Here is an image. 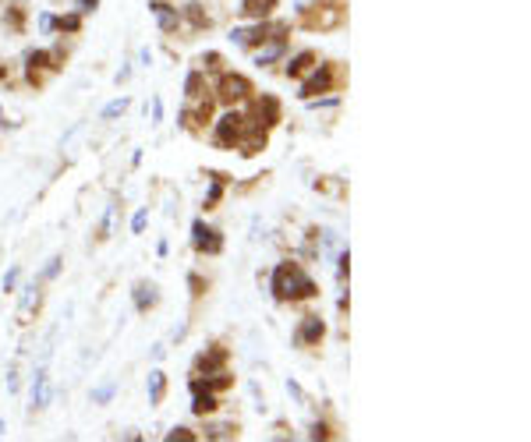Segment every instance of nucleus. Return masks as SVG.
Here are the masks:
<instances>
[{"instance_id": "f257e3e1", "label": "nucleus", "mask_w": 531, "mask_h": 442, "mask_svg": "<svg viewBox=\"0 0 531 442\" xmlns=\"http://www.w3.org/2000/svg\"><path fill=\"white\" fill-rule=\"evenodd\" d=\"M273 294L280 301H305V297H316V283H312V276L302 266L280 262L273 269Z\"/></svg>"}, {"instance_id": "f704fd0d", "label": "nucleus", "mask_w": 531, "mask_h": 442, "mask_svg": "<svg viewBox=\"0 0 531 442\" xmlns=\"http://www.w3.org/2000/svg\"><path fill=\"white\" fill-rule=\"evenodd\" d=\"M11 25H15V29H22V8H15V11H11Z\"/></svg>"}, {"instance_id": "aec40b11", "label": "nucleus", "mask_w": 531, "mask_h": 442, "mask_svg": "<svg viewBox=\"0 0 531 442\" xmlns=\"http://www.w3.org/2000/svg\"><path fill=\"white\" fill-rule=\"evenodd\" d=\"M184 18H188L195 29H209V15L202 11V4H188V8H184Z\"/></svg>"}, {"instance_id": "7ed1b4c3", "label": "nucleus", "mask_w": 531, "mask_h": 442, "mask_svg": "<svg viewBox=\"0 0 531 442\" xmlns=\"http://www.w3.org/2000/svg\"><path fill=\"white\" fill-rule=\"evenodd\" d=\"M251 92V82L244 78V75H223L220 78V89H216V99L220 103H237V99H244Z\"/></svg>"}, {"instance_id": "b1692460", "label": "nucleus", "mask_w": 531, "mask_h": 442, "mask_svg": "<svg viewBox=\"0 0 531 442\" xmlns=\"http://www.w3.org/2000/svg\"><path fill=\"white\" fill-rule=\"evenodd\" d=\"M220 195H223V177L216 173V177H213V184H209V195H205V209H213V205L220 202Z\"/></svg>"}, {"instance_id": "0eeeda50", "label": "nucleus", "mask_w": 531, "mask_h": 442, "mask_svg": "<svg viewBox=\"0 0 531 442\" xmlns=\"http://www.w3.org/2000/svg\"><path fill=\"white\" fill-rule=\"evenodd\" d=\"M149 11H153V18H156L160 32H174V29H177V22H181V18H177V8L163 4V0H153Z\"/></svg>"}, {"instance_id": "dca6fc26", "label": "nucleus", "mask_w": 531, "mask_h": 442, "mask_svg": "<svg viewBox=\"0 0 531 442\" xmlns=\"http://www.w3.org/2000/svg\"><path fill=\"white\" fill-rule=\"evenodd\" d=\"M43 68H54V64H50V54H47V50H32V54H29V82H40V71H43Z\"/></svg>"}, {"instance_id": "2eb2a0df", "label": "nucleus", "mask_w": 531, "mask_h": 442, "mask_svg": "<svg viewBox=\"0 0 531 442\" xmlns=\"http://www.w3.org/2000/svg\"><path fill=\"white\" fill-rule=\"evenodd\" d=\"M213 410H216V396H213L209 389H195V400H191V414L205 417V414H213Z\"/></svg>"}, {"instance_id": "6ab92c4d", "label": "nucleus", "mask_w": 531, "mask_h": 442, "mask_svg": "<svg viewBox=\"0 0 531 442\" xmlns=\"http://www.w3.org/2000/svg\"><path fill=\"white\" fill-rule=\"evenodd\" d=\"M163 393H167V375H163V372H153V375H149V400L160 403Z\"/></svg>"}, {"instance_id": "412c9836", "label": "nucleus", "mask_w": 531, "mask_h": 442, "mask_svg": "<svg viewBox=\"0 0 531 442\" xmlns=\"http://www.w3.org/2000/svg\"><path fill=\"white\" fill-rule=\"evenodd\" d=\"M47 403V368L36 372V386H32V407H43Z\"/></svg>"}, {"instance_id": "1a4fd4ad", "label": "nucleus", "mask_w": 531, "mask_h": 442, "mask_svg": "<svg viewBox=\"0 0 531 442\" xmlns=\"http://www.w3.org/2000/svg\"><path fill=\"white\" fill-rule=\"evenodd\" d=\"M223 361H227V350H223V347H213V350L198 354L195 372H198V375H213V372H220V368H223Z\"/></svg>"}, {"instance_id": "bb28decb", "label": "nucleus", "mask_w": 531, "mask_h": 442, "mask_svg": "<svg viewBox=\"0 0 531 442\" xmlns=\"http://www.w3.org/2000/svg\"><path fill=\"white\" fill-rule=\"evenodd\" d=\"M198 435L195 431H188V428H174V431H167V442H195Z\"/></svg>"}, {"instance_id": "a211bd4d", "label": "nucleus", "mask_w": 531, "mask_h": 442, "mask_svg": "<svg viewBox=\"0 0 531 442\" xmlns=\"http://www.w3.org/2000/svg\"><path fill=\"white\" fill-rule=\"evenodd\" d=\"M36 301H40V283L25 287V294H22V308H18L22 322H29V315H32V305H36Z\"/></svg>"}, {"instance_id": "f03ea898", "label": "nucleus", "mask_w": 531, "mask_h": 442, "mask_svg": "<svg viewBox=\"0 0 531 442\" xmlns=\"http://www.w3.org/2000/svg\"><path fill=\"white\" fill-rule=\"evenodd\" d=\"M241 135H244V117L241 113H223L220 121H216V131H213V142L220 145V149H230L234 142H241Z\"/></svg>"}, {"instance_id": "c85d7f7f", "label": "nucleus", "mask_w": 531, "mask_h": 442, "mask_svg": "<svg viewBox=\"0 0 531 442\" xmlns=\"http://www.w3.org/2000/svg\"><path fill=\"white\" fill-rule=\"evenodd\" d=\"M57 269H61V259H50V266L43 269V276H40L36 283H43V280H54V276H57Z\"/></svg>"}, {"instance_id": "7c9ffc66", "label": "nucleus", "mask_w": 531, "mask_h": 442, "mask_svg": "<svg viewBox=\"0 0 531 442\" xmlns=\"http://www.w3.org/2000/svg\"><path fill=\"white\" fill-rule=\"evenodd\" d=\"M15 283H18V269H11V273L4 276V290H15Z\"/></svg>"}, {"instance_id": "f3484780", "label": "nucleus", "mask_w": 531, "mask_h": 442, "mask_svg": "<svg viewBox=\"0 0 531 442\" xmlns=\"http://www.w3.org/2000/svg\"><path fill=\"white\" fill-rule=\"evenodd\" d=\"M258 149H266V131H262V128H255V131L241 142V152H244V156H255Z\"/></svg>"}, {"instance_id": "20e7f679", "label": "nucleus", "mask_w": 531, "mask_h": 442, "mask_svg": "<svg viewBox=\"0 0 531 442\" xmlns=\"http://www.w3.org/2000/svg\"><path fill=\"white\" fill-rule=\"evenodd\" d=\"M277 32H284V25H255V29H234L230 32V43L234 47H255V43H262V39H270V36H277Z\"/></svg>"}, {"instance_id": "5701e85b", "label": "nucleus", "mask_w": 531, "mask_h": 442, "mask_svg": "<svg viewBox=\"0 0 531 442\" xmlns=\"http://www.w3.org/2000/svg\"><path fill=\"white\" fill-rule=\"evenodd\" d=\"M54 29H61V32H78V29H82V18H78V15H64V18H54Z\"/></svg>"}, {"instance_id": "c9c22d12", "label": "nucleus", "mask_w": 531, "mask_h": 442, "mask_svg": "<svg viewBox=\"0 0 531 442\" xmlns=\"http://www.w3.org/2000/svg\"><path fill=\"white\" fill-rule=\"evenodd\" d=\"M188 283H191V294H202V280L198 276H188Z\"/></svg>"}, {"instance_id": "9d476101", "label": "nucleus", "mask_w": 531, "mask_h": 442, "mask_svg": "<svg viewBox=\"0 0 531 442\" xmlns=\"http://www.w3.org/2000/svg\"><path fill=\"white\" fill-rule=\"evenodd\" d=\"M273 8H277V0H241V15H244V18H255V22L270 18Z\"/></svg>"}, {"instance_id": "4468645a", "label": "nucleus", "mask_w": 531, "mask_h": 442, "mask_svg": "<svg viewBox=\"0 0 531 442\" xmlns=\"http://www.w3.org/2000/svg\"><path fill=\"white\" fill-rule=\"evenodd\" d=\"M156 301H160V294H156V287H153V283H135V308H138V312L153 308Z\"/></svg>"}, {"instance_id": "f8f14e48", "label": "nucleus", "mask_w": 531, "mask_h": 442, "mask_svg": "<svg viewBox=\"0 0 531 442\" xmlns=\"http://www.w3.org/2000/svg\"><path fill=\"white\" fill-rule=\"evenodd\" d=\"M284 50H287V39H284V32H277L270 47H262V50L255 54V64H258V68H262V64H273V61H277Z\"/></svg>"}, {"instance_id": "72a5a7b5", "label": "nucleus", "mask_w": 531, "mask_h": 442, "mask_svg": "<svg viewBox=\"0 0 531 442\" xmlns=\"http://www.w3.org/2000/svg\"><path fill=\"white\" fill-rule=\"evenodd\" d=\"M40 29L50 32V29H54V18H50V15H40Z\"/></svg>"}, {"instance_id": "2f4dec72", "label": "nucleus", "mask_w": 531, "mask_h": 442, "mask_svg": "<svg viewBox=\"0 0 531 442\" xmlns=\"http://www.w3.org/2000/svg\"><path fill=\"white\" fill-rule=\"evenodd\" d=\"M100 0H78V11H96Z\"/></svg>"}, {"instance_id": "4be33fe9", "label": "nucleus", "mask_w": 531, "mask_h": 442, "mask_svg": "<svg viewBox=\"0 0 531 442\" xmlns=\"http://www.w3.org/2000/svg\"><path fill=\"white\" fill-rule=\"evenodd\" d=\"M205 438H237V424H209Z\"/></svg>"}, {"instance_id": "cd10ccee", "label": "nucleus", "mask_w": 531, "mask_h": 442, "mask_svg": "<svg viewBox=\"0 0 531 442\" xmlns=\"http://www.w3.org/2000/svg\"><path fill=\"white\" fill-rule=\"evenodd\" d=\"M114 389H117V386H114V382H107V386H100V389H96V393H93V403H107V400H110V396H114Z\"/></svg>"}, {"instance_id": "423d86ee", "label": "nucleus", "mask_w": 531, "mask_h": 442, "mask_svg": "<svg viewBox=\"0 0 531 442\" xmlns=\"http://www.w3.org/2000/svg\"><path fill=\"white\" fill-rule=\"evenodd\" d=\"M191 241H195V252H209V255H216L220 248H223V238L213 231V227H205V223H195L191 227Z\"/></svg>"}, {"instance_id": "39448f33", "label": "nucleus", "mask_w": 531, "mask_h": 442, "mask_svg": "<svg viewBox=\"0 0 531 442\" xmlns=\"http://www.w3.org/2000/svg\"><path fill=\"white\" fill-rule=\"evenodd\" d=\"M330 89H333V68H330V64H319V68L312 71V78H305L302 99H316L319 92H330Z\"/></svg>"}, {"instance_id": "c756f323", "label": "nucleus", "mask_w": 531, "mask_h": 442, "mask_svg": "<svg viewBox=\"0 0 531 442\" xmlns=\"http://www.w3.org/2000/svg\"><path fill=\"white\" fill-rule=\"evenodd\" d=\"M145 216H149L145 209H138V212H135V219H131V231H135V234H142V231H145Z\"/></svg>"}, {"instance_id": "473e14b6", "label": "nucleus", "mask_w": 531, "mask_h": 442, "mask_svg": "<svg viewBox=\"0 0 531 442\" xmlns=\"http://www.w3.org/2000/svg\"><path fill=\"white\" fill-rule=\"evenodd\" d=\"M312 438H330V428H326V424H316V428H312Z\"/></svg>"}, {"instance_id": "a878e982", "label": "nucleus", "mask_w": 531, "mask_h": 442, "mask_svg": "<svg viewBox=\"0 0 531 442\" xmlns=\"http://www.w3.org/2000/svg\"><path fill=\"white\" fill-rule=\"evenodd\" d=\"M124 110H128V99H114V103H107V106H103V113H100V117H103V121H110V117H117V113H124Z\"/></svg>"}, {"instance_id": "9b49d317", "label": "nucleus", "mask_w": 531, "mask_h": 442, "mask_svg": "<svg viewBox=\"0 0 531 442\" xmlns=\"http://www.w3.org/2000/svg\"><path fill=\"white\" fill-rule=\"evenodd\" d=\"M255 117H262V121H258V128H262V124H266V128L277 124V121H280V103H277L273 96H262V99L255 103Z\"/></svg>"}, {"instance_id": "ddd939ff", "label": "nucleus", "mask_w": 531, "mask_h": 442, "mask_svg": "<svg viewBox=\"0 0 531 442\" xmlns=\"http://www.w3.org/2000/svg\"><path fill=\"white\" fill-rule=\"evenodd\" d=\"M316 68V54L312 50H305V54H298L291 64H287V78H302L305 71H312Z\"/></svg>"}, {"instance_id": "6e6552de", "label": "nucleus", "mask_w": 531, "mask_h": 442, "mask_svg": "<svg viewBox=\"0 0 531 442\" xmlns=\"http://www.w3.org/2000/svg\"><path fill=\"white\" fill-rule=\"evenodd\" d=\"M326 336V322L319 315H309L302 326H298V343H319Z\"/></svg>"}, {"instance_id": "e433bc0d", "label": "nucleus", "mask_w": 531, "mask_h": 442, "mask_svg": "<svg viewBox=\"0 0 531 442\" xmlns=\"http://www.w3.org/2000/svg\"><path fill=\"white\" fill-rule=\"evenodd\" d=\"M0 78H8V71H4V68H0Z\"/></svg>"}, {"instance_id": "393cba45", "label": "nucleus", "mask_w": 531, "mask_h": 442, "mask_svg": "<svg viewBox=\"0 0 531 442\" xmlns=\"http://www.w3.org/2000/svg\"><path fill=\"white\" fill-rule=\"evenodd\" d=\"M202 92V71H191L184 78V96H198Z\"/></svg>"}]
</instances>
